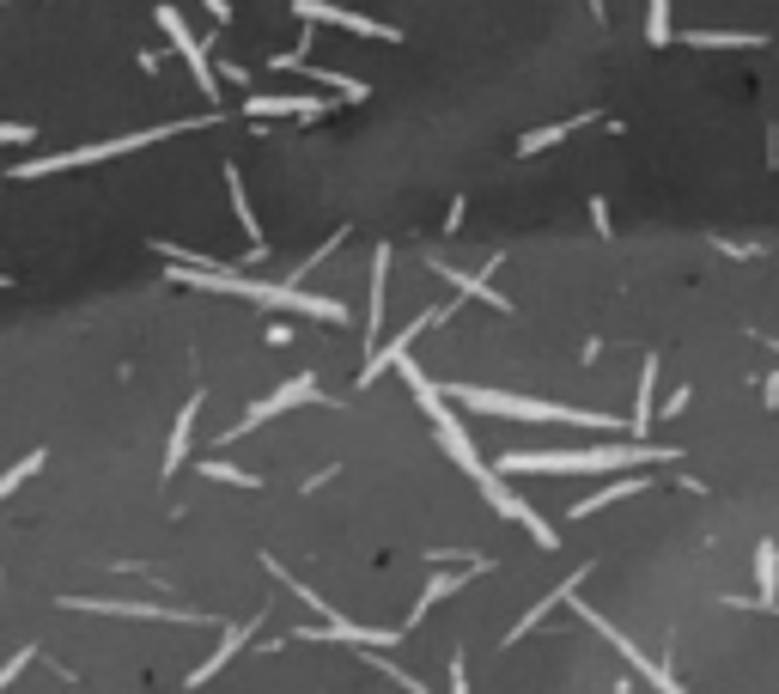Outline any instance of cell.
<instances>
[{"mask_svg": "<svg viewBox=\"0 0 779 694\" xmlns=\"http://www.w3.org/2000/svg\"><path fill=\"white\" fill-rule=\"evenodd\" d=\"M171 275H177V280H189V287H207V293L256 299V305H268V311H293V317H323V324H347V305L323 299V293H305V287H293V280H250V275H238V268H219V262H207V268L171 262Z\"/></svg>", "mask_w": 779, "mask_h": 694, "instance_id": "cell-1", "label": "cell"}, {"mask_svg": "<svg viewBox=\"0 0 779 694\" xmlns=\"http://www.w3.org/2000/svg\"><path fill=\"white\" fill-rule=\"evenodd\" d=\"M682 452L652 439L633 445H591V452H505L493 469L512 482V475H609V469H645V463H677Z\"/></svg>", "mask_w": 779, "mask_h": 694, "instance_id": "cell-2", "label": "cell"}, {"mask_svg": "<svg viewBox=\"0 0 779 694\" xmlns=\"http://www.w3.org/2000/svg\"><path fill=\"white\" fill-rule=\"evenodd\" d=\"M396 371H402V384H408V390H414V403H421V415L433 420V439H438V452H445V457L457 463L463 475H470L475 487H482V482H487L493 469H487V463H482V452H475V439H470V433H463V420H457V408H451V396L438 390V384L426 378V371L414 366L408 354L396 359Z\"/></svg>", "mask_w": 779, "mask_h": 694, "instance_id": "cell-3", "label": "cell"}, {"mask_svg": "<svg viewBox=\"0 0 779 694\" xmlns=\"http://www.w3.org/2000/svg\"><path fill=\"white\" fill-rule=\"evenodd\" d=\"M451 403L475 408V415H500V420H561V427H591V433H615V420L596 408H566V403H536V396H505L482 390V384H451Z\"/></svg>", "mask_w": 779, "mask_h": 694, "instance_id": "cell-4", "label": "cell"}, {"mask_svg": "<svg viewBox=\"0 0 779 694\" xmlns=\"http://www.w3.org/2000/svg\"><path fill=\"white\" fill-rule=\"evenodd\" d=\"M207 122H214V116H184V122L140 128V135H122V140H98V147H68V152H49V159H19L7 177L24 184V177H49V171H80V165H103V159H116V152L152 147V140H165V135H189V128H207Z\"/></svg>", "mask_w": 779, "mask_h": 694, "instance_id": "cell-5", "label": "cell"}, {"mask_svg": "<svg viewBox=\"0 0 779 694\" xmlns=\"http://www.w3.org/2000/svg\"><path fill=\"white\" fill-rule=\"evenodd\" d=\"M573 609H579V615H584V622H591V627H596V634H603V640H609V646H615V652H621V658H628V664H633V671H640V676H645V683H652L658 694H688V688L677 683V676H670V671H664V658H645V652H640V646H633V640H628V634H621V627H615V622H609V615H596V609H591V603H584V597H573Z\"/></svg>", "mask_w": 779, "mask_h": 694, "instance_id": "cell-6", "label": "cell"}, {"mask_svg": "<svg viewBox=\"0 0 779 694\" xmlns=\"http://www.w3.org/2000/svg\"><path fill=\"white\" fill-rule=\"evenodd\" d=\"M482 499H487L493 512H500V518H512L517 531H530V543H536V548H561V536H554V524L542 518V512H530V499H517V494H512V482H505L500 469H493L487 482H482Z\"/></svg>", "mask_w": 779, "mask_h": 694, "instance_id": "cell-7", "label": "cell"}, {"mask_svg": "<svg viewBox=\"0 0 779 694\" xmlns=\"http://www.w3.org/2000/svg\"><path fill=\"white\" fill-rule=\"evenodd\" d=\"M305 396H317V378H310V371H298V378H287V384H280V390H268L263 403H250V415H244L238 427L226 433V439H219V452H226V445H238V439H250V433L263 427V420L287 415V408H298V403H305Z\"/></svg>", "mask_w": 779, "mask_h": 694, "instance_id": "cell-8", "label": "cell"}, {"mask_svg": "<svg viewBox=\"0 0 779 694\" xmlns=\"http://www.w3.org/2000/svg\"><path fill=\"white\" fill-rule=\"evenodd\" d=\"M293 640H310V646H359V652H389L402 640V627H354L347 615H335V622L323 627H298Z\"/></svg>", "mask_w": 779, "mask_h": 694, "instance_id": "cell-9", "label": "cell"}, {"mask_svg": "<svg viewBox=\"0 0 779 694\" xmlns=\"http://www.w3.org/2000/svg\"><path fill=\"white\" fill-rule=\"evenodd\" d=\"M61 609H92V615H135V622H207L201 609H171V603H135V597H61Z\"/></svg>", "mask_w": 779, "mask_h": 694, "instance_id": "cell-10", "label": "cell"}, {"mask_svg": "<svg viewBox=\"0 0 779 694\" xmlns=\"http://www.w3.org/2000/svg\"><path fill=\"white\" fill-rule=\"evenodd\" d=\"M293 12L305 24H342V31H359V37H378V43H396V24H384V19H366V12H347V7H335V0H293Z\"/></svg>", "mask_w": 779, "mask_h": 694, "instance_id": "cell-11", "label": "cell"}, {"mask_svg": "<svg viewBox=\"0 0 779 694\" xmlns=\"http://www.w3.org/2000/svg\"><path fill=\"white\" fill-rule=\"evenodd\" d=\"M159 31H165V37H171V49H177V56H184V61H189V73H195V86H201V92H207V98H219V73H214V68H207V49H201V43H195V31H189V24H184V12H177V7H159Z\"/></svg>", "mask_w": 779, "mask_h": 694, "instance_id": "cell-12", "label": "cell"}, {"mask_svg": "<svg viewBox=\"0 0 779 694\" xmlns=\"http://www.w3.org/2000/svg\"><path fill=\"white\" fill-rule=\"evenodd\" d=\"M445 317H451V305H433V311H421V317H414V324H408V329H402V336H396V341H384V347H378V354H372V359H366V366H359V390H366V384H372V378H378V371H389V366H396V359H402V354H408V347H414V336H421V329H433V324H445Z\"/></svg>", "mask_w": 779, "mask_h": 694, "instance_id": "cell-13", "label": "cell"}, {"mask_svg": "<svg viewBox=\"0 0 779 694\" xmlns=\"http://www.w3.org/2000/svg\"><path fill=\"white\" fill-rule=\"evenodd\" d=\"M584 578H591V567L566 573V578H561V585H554V591H542V597H536V609H530L524 622H512V634H505V646H512V640H524V634H536V627H542V615H554V609H561V603H573L579 591H584Z\"/></svg>", "mask_w": 779, "mask_h": 694, "instance_id": "cell-14", "label": "cell"}, {"mask_svg": "<svg viewBox=\"0 0 779 694\" xmlns=\"http://www.w3.org/2000/svg\"><path fill=\"white\" fill-rule=\"evenodd\" d=\"M329 110V98H280V92H250L244 98V116H323Z\"/></svg>", "mask_w": 779, "mask_h": 694, "instance_id": "cell-15", "label": "cell"}, {"mask_svg": "<svg viewBox=\"0 0 779 694\" xmlns=\"http://www.w3.org/2000/svg\"><path fill=\"white\" fill-rule=\"evenodd\" d=\"M280 73H305V80H317V86H329V92H342V98H366V80H347V73H335V68H317V61H305V56H280L275 61Z\"/></svg>", "mask_w": 779, "mask_h": 694, "instance_id": "cell-16", "label": "cell"}, {"mask_svg": "<svg viewBox=\"0 0 779 694\" xmlns=\"http://www.w3.org/2000/svg\"><path fill=\"white\" fill-rule=\"evenodd\" d=\"M384 299H389V244L372 250V299H366V347L378 341L384 329Z\"/></svg>", "mask_w": 779, "mask_h": 694, "instance_id": "cell-17", "label": "cell"}, {"mask_svg": "<svg viewBox=\"0 0 779 694\" xmlns=\"http://www.w3.org/2000/svg\"><path fill=\"white\" fill-rule=\"evenodd\" d=\"M433 275H438V280H445V287H457V293H463V299H482V305H493V311H512V299H500V293H493V287H487V280H482V275H463V268H451V262H438V256H433Z\"/></svg>", "mask_w": 779, "mask_h": 694, "instance_id": "cell-18", "label": "cell"}, {"mask_svg": "<svg viewBox=\"0 0 779 694\" xmlns=\"http://www.w3.org/2000/svg\"><path fill=\"white\" fill-rule=\"evenodd\" d=\"M250 634H256V622H238V627H226V640H219V646H214V658H207L201 671L189 676V688H201L207 676H219V664H231V658H238V652L250 646Z\"/></svg>", "mask_w": 779, "mask_h": 694, "instance_id": "cell-19", "label": "cell"}, {"mask_svg": "<svg viewBox=\"0 0 779 694\" xmlns=\"http://www.w3.org/2000/svg\"><path fill=\"white\" fill-rule=\"evenodd\" d=\"M195 415H201V396H189V403L177 408L171 445H165V475H177V469H184V457H189V439H195Z\"/></svg>", "mask_w": 779, "mask_h": 694, "instance_id": "cell-20", "label": "cell"}, {"mask_svg": "<svg viewBox=\"0 0 779 694\" xmlns=\"http://www.w3.org/2000/svg\"><path fill=\"white\" fill-rule=\"evenodd\" d=\"M756 585H761V609L779 603V543H756Z\"/></svg>", "mask_w": 779, "mask_h": 694, "instance_id": "cell-21", "label": "cell"}, {"mask_svg": "<svg viewBox=\"0 0 779 694\" xmlns=\"http://www.w3.org/2000/svg\"><path fill=\"white\" fill-rule=\"evenodd\" d=\"M652 384H658V354H645V366H640V403H633V439H645L652 433Z\"/></svg>", "mask_w": 779, "mask_h": 694, "instance_id": "cell-22", "label": "cell"}, {"mask_svg": "<svg viewBox=\"0 0 779 694\" xmlns=\"http://www.w3.org/2000/svg\"><path fill=\"white\" fill-rule=\"evenodd\" d=\"M226 189H231V214H238V226L250 231V256H263V226H256V208H250V196H244V177L226 171Z\"/></svg>", "mask_w": 779, "mask_h": 694, "instance_id": "cell-23", "label": "cell"}, {"mask_svg": "<svg viewBox=\"0 0 779 694\" xmlns=\"http://www.w3.org/2000/svg\"><path fill=\"white\" fill-rule=\"evenodd\" d=\"M640 487H645V475H621V482L596 487L591 499H579V506H573V518H591V512H603V506H609V499H628V494H640Z\"/></svg>", "mask_w": 779, "mask_h": 694, "instance_id": "cell-24", "label": "cell"}, {"mask_svg": "<svg viewBox=\"0 0 779 694\" xmlns=\"http://www.w3.org/2000/svg\"><path fill=\"white\" fill-rule=\"evenodd\" d=\"M688 43L694 49H761L768 37L761 31H688Z\"/></svg>", "mask_w": 779, "mask_h": 694, "instance_id": "cell-25", "label": "cell"}, {"mask_svg": "<svg viewBox=\"0 0 779 694\" xmlns=\"http://www.w3.org/2000/svg\"><path fill=\"white\" fill-rule=\"evenodd\" d=\"M584 122H591V116H573V122H549V128H530V135L517 140V152L530 159V152H542V147H554V140H566V135H573V128H584Z\"/></svg>", "mask_w": 779, "mask_h": 694, "instance_id": "cell-26", "label": "cell"}, {"mask_svg": "<svg viewBox=\"0 0 779 694\" xmlns=\"http://www.w3.org/2000/svg\"><path fill=\"white\" fill-rule=\"evenodd\" d=\"M457 585H463V573H438V578H433V585H426V591H421V597H414V615H408V627H414V622H421V615H426V609H433V603H445V597H451V591H457Z\"/></svg>", "mask_w": 779, "mask_h": 694, "instance_id": "cell-27", "label": "cell"}, {"mask_svg": "<svg viewBox=\"0 0 779 694\" xmlns=\"http://www.w3.org/2000/svg\"><path fill=\"white\" fill-rule=\"evenodd\" d=\"M670 37H677V31H670V0H645V43L664 49Z\"/></svg>", "mask_w": 779, "mask_h": 694, "instance_id": "cell-28", "label": "cell"}, {"mask_svg": "<svg viewBox=\"0 0 779 694\" xmlns=\"http://www.w3.org/2000/svg\"><path fill=\"white\" fill-rule=\"evenodd\" d=\"M201 475H207V482H226V487H263L250 469H238V463H226V457H207Z\"/></svg>", "mask_w": 779, "mask_h": 694, "instance_id": "cell-29", "label": "cell"}, {"mask_svg": "<svg viewBox=\"0 0 779 694\" xmlns=\"http://www.w3.org/2000/svg\"><path fill=\"white\" fill-rule=\"evenodd\" d=\"M43 469V452H24V463H12V469H0V499L12 494V487H24V475Z\"/></svg>", "mask_w": 779, "mask_h": 694, "instance_id": "cell-30", "label": "cell"}, {"mask_svg": "<svg viewBox=\"0 0 779 694\" xmlns=\"http://www.w3.org/2000/svg\"><path fill=\"white\" fill-rule=\"evenodd\" d=\"M31 658H37V652H31V646H19L7 664H0V694H7V683H12V676H24V664H31Z\"/></svg>", "mask_w": 779, "mask_h": 694, "instance_id": "cell-31", "label": "cell"}, {"mask_svg": "<svg viewBox=\"0 0 779 694\" xmlns=\"http://www.w3.org/2000/svg\"><path fill=\"white\" fill-rule=\"evenodd\" d=\"M37 128L31 122H0V147H19V140H31Z\"/></svg>", "mask_w": 779, "mask_h": 694, "instance_id": "cell-32", "label": "cell"}, {"mask_svg": "<svg viewBox=\"0 0 779 694\" xmlns=\"http://www.w3.org/2000/svg\"><path fill=\"white\" fill-rule=\"evenodd\" d=\"M451 694H470V664L451 658Z\"/></svg>", "mask_w": 779, "mask_h": 694, "instance_id": "cell-33", "label": "cell"}, {"mask_svg": "<svg viewBox=\"0 0 779 694\" xmlns=\"http://www.w3.org/2000/svg\"><path fill=\"white\" fill-rule=\"evenodd\" d=\"M0 578H7V567H0Z\"/></svg>", "mask_w": 779, "mask_h": 694, "instance_id": "cell-34", "label": "cell"}]
</instances>
